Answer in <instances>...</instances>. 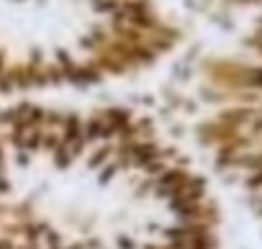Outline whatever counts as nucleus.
Wrapping results in <instances>:
<instances>
[{
	"instance_id": "obj_1",
	"label": "nucleus",
	"mask_w": 262,
	"mask_h": 249,
	"mask_svg": "<svg viewBox=\"0 0 262 249\" xmlns=\"http://www.w3.org/2000/svg\"><path fill=\"white\" fill-rule=\"evenodd\" d=\"M188 172L183 167H167L162 175L155 177V188H152V195L160 198V200H170L185 183H188Z\"/></svg>"
},
{
	"instance_id": "obj_2",
	"label": "nucleus",
	"mask_w": 262,
	"mask_h": 249,
	"mask_svg": "<svg viewBox=\"0 0 262 249\" xmlns=\"http://www.w3.org/2000/svg\"><path fill=\"white\" fill-rule=\"evenodd\" d=\"M59 139L64 144L72 147V154L75 160L85 154L88 149V142H85V134H82V116L80 113H64V121H62V134Z\"/></svg>"
},
{
	"instance_id": "obj_3",
	"label": "nucleus",
	"mask_w": 262,
	"mask_h": 249,
	"mask_svg": "<svg viewBox=\"0 0 262 249\" xmlns=\"http://www.w3.org/2000/svg\"><path fill=\"white\" fill-rule=\"evenodd\" d=\"M82 134H85V142L88 147H98V144H105V142H113L116 139V131L111 126V121L103 116V113H95L90 118H82Z\"/></svg>"
},
{
	"instance_id": "obj_4",
	"label": "nucleus",
	"mask_w": 262,
	"mask_h": 249,
	"mask_svg": "<svg viewBox=\"0 0 262 249\" xmlns=\"http://www.w3.org/2000/svg\"><path fill=\"white\" fill-rule=\"evenodd\" d=\"M162 154V147L155 142V139H131V154H128V162H131V170L142 172L152 160H157Z\"/></svg>"
},
{
	"instance_id": "obj_5",
	"label": "nucleus",
	"mask_w": 262,
	"mask_h": 249,
	"mask_svg": "<svg viewBox=\"0 0 262 249\" xmlns=\"http://www.w3.org/2000/svg\"><path fill=\"white\" fill-rule=\"evenodd\" d=\"M113 149H116V144H111V142H105V144H98L90 154H88V170H93V172H98L103 165H108L111 160H113Z\"/></svg>"
},
{
	"instance_id": "obj_6",
	"label": "nucleus",
	"mask_w": 262,
	"mask_h": 249,
	"mask_svg": "<svg viewBox=\"0 0 262 249\" xmlns=\"http://www.w3.org/2000/svg\"><path fill=\"white\" fill-rule=\"evenodd\" d=\"M52 165H54V170H70L72 165H75V154H72V147L70 144H64L62 139H59V144H57V149L52 152Z\"/></svg>"
},
{
	"instance_id": "obj_7",
	"label": "nucleus",
	"mask_w": 262,
	"mask_h": 249,
	"mask_svg": "<svg viewBox=\"0 0 262 249\" xmlns=\"http://www.w3.org/2000/svg\"><path fill=\"white\" fill-rule=\"evenodd\" d=\"M41 144H44V129H31L26 134L21 149H26L29 154H36V152H41Z\"/></svg>"
},
{
	"instance_id": "obj_8",
	"label": "nucleus",
	"mask_w": 262,
	"mask_h": 249,
	"mask_svg": "<svg viewBox=\"0 0 262 249\" xmlns=\"http://www.w3.org/2000/svg\"><path fill=\"white\" fill-rule=\"evenodd\" d=\"M118 172H121V170H118V167H116V162L111 160L108 165H103V167L98 170V185H103V188H105V185H111V183H113V177H116Z\"/></svg>"
},
{
	"instance_id": "obj_9",
	"label": "nucleus",
	"mask_w": 262,
	"mask_h": 249,
	"mask_svg": "<svg viewBox=\"0 0 262 249\" xmlns=\"http://www.w3.org/2000/svg\"><path fill=\"white\" fill-rule=\"evenodd\" d=\"M57 144H59V131H47V129H44V144H41V152L52 154V152L57 149Z\"/></svg>"
},
{
	"instance_id": "obj_10",
	"label": "nucleus",
	"mask_w": 262,
	"mask_h": 249,
	"mask_svg": "<svg viewBox=\"0 0 262 249\" xmlns=\"http://www.w3.org/2000/svg\"><path fill=\"white\" fill-rule=\"evenodd\" d=\"M41 244H47V249H59V246L64 244V239H62V234H59V231H54V229H49Z\"/></svg>"
},
{
	"instance_id": "obj_11",
	"label": "nucleus",
	"mask_w": 262,
	"mask_h": 249,
	"mask_svg": "<svg viewBox=\"0 0 262 249\" xmlns=\"http://www.w3.org/2000/svg\"><path fill=\"white\" fill-rule=\"evenodd\" d=\"M116 249H139V244L128 234H116Z\"/></svg>"
},
{
	"instance_id": "obj_12",
	"label": "nucleus",
	"mask_w": 262,
	"mask_h": 249,
	"mask_svg": "<svg viewBox=\"0 0 262 249\" xmlns=\"http://www.w3.org/2000/svg\"><path fill=\"white\" fill-rule=\"evenodd\" d=\"M13 165L21 167V170H26V167L31 165V154H29L26 149H13Z\"/></svg>"
},
{
	"instance_id": "obj_13",
	"label": "nucleus",
	"mask_w": 262,
	"mask_h": 249,
	"mask_svg": "<svg viewBox=\"0 0 262 249\" xmlns=\"http://www.w3.org/2000/svg\"><path fill=\"white\" fill-rule=\"evenodd\" d=\"M152 188H155V180H149V177H144V183H139L137 188H134V198H147V195H152Z\"/></svg>"
},
{
	"instance_id": "obj_14",
	"label": "nucleus",
	"mask_w": 262,
	"mask_h": 249,
	"mask_svg": "<svg viewBox=\"0 0 262 249\" xmlns=\"http://www.w3.org/2000/svg\"><path fill=\"white\" fill-rule=\"evenodd\" d=\"M11 193H13V183H11V177H8L6 170H0V198H6Z\"/></svg>"
},
{
	"instance_id": "obj_15",
	"label": "nucleus",
	"mask_w": 262,
	"mask_h": 249,
	"mask_svg": "<svg viewBox=\"0 0 262 249\" xmlns=\"http://www.w3.org/2000/svg\"><path fill=\"white\" fill-rule=\"evenodd\" d=\"M6 165H8V154H6V144L0 142V170H6Z\"/></svg>"
},
{
	"instance_id": "obj_16",
	"label": "nucleus",
	"mask_w": 262,
	"mask_h": 249,
	"mask_svg": "<svg viewBox=\"0 0 262 249\" xmlns=\"http://www.w3.org/2000/svg\"><path fill=\"white\" fill-rule=\"evenodd\" d=\"M0 126H3V123H0Z\"/></svg>"
}]
</instances>
